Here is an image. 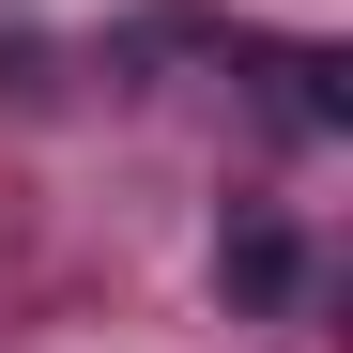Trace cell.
<instances>
[{
    "instance_id": "obj_1",
    "label": "cell",
    "mask_w": 353,
    "mask_h": 353,
    "mask_svg": "<svg viewBox=\"0 0 353 353\" xmlns=\"http://www.w3.org/2000/svg\"><path fill=\"white\" fill-rule=\"evenodd\" d=\"M215 292H230V307H292V292H307V246H292L276 215H246V230L215 246Z\"/></svg>"
}]
</instances>
